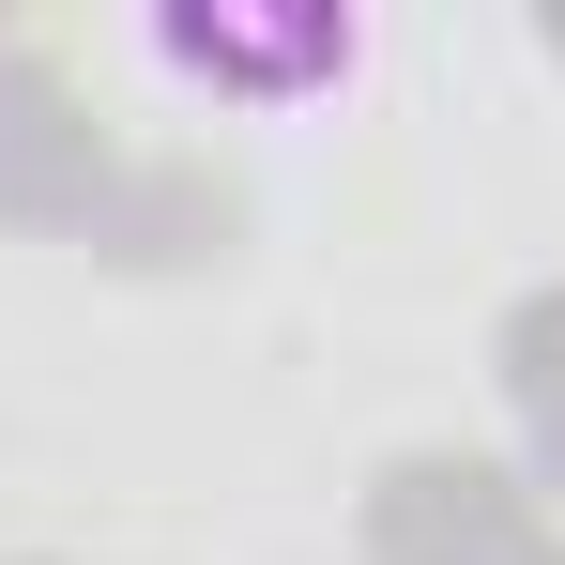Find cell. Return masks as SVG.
Returning a JSON list of instances; mask_svg holds the SVG:
<instances>
[{
  "label": "cell",
  "instance_id": "6da1fadb",
  "mask_svg": "<svg viewBox=\"0 0 565 565\" xmlns=\"http://www.w3.org/2000/svg\"><path fill=\"white\" fill-rule=\"evenodd\" d=\"M138 62L230 122H321V107L367 93L382 31L352 0H214V15L184 0V15H138Z\"/></svg>",
  "mask_w": 565,
  "mask_h": 565
}]
</instances>
